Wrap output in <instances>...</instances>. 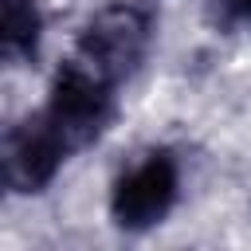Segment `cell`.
<instances>
[{
    "mask_svg": "<svg viewBox=\"0 0 251 251\" xmlns=\"http://www.w3.org/2000/svg\"><path fill=\"white\" fill-rule=\"evenodd\" d=\"M114 98H118V86L106 82L102 75H94L86 63H78L75 55L55 71V82H51V94H47V122L59 129V137L67 141L71 153L94 145L110 118H114Z\"/></svg>",
    "mask_w": 251,
    "mask_h": 251,
    "instance_id": "obj_1",
    "label": "cell"
},
{
    "mask_svg": "<svg viewBox=\"0 0 251 251\" xmlns=\"http://www.w3.org/2000/svg\"><path fill=\"white\" fill-rule=\"evenodd\" d=\"M149 39H153V20H149L145 8L110 4L98 16L86 20V27L78 31V43H75L71 55L78 63H86L94 75H102L106 82L122 86L137 71V63L145 59Z\"/></svg>",
    "mask_w": 251,
    "mask_h": 251,
    "instance_id": "obj_2",
    "label": "cell"
},
{
    "mask_svg": "<svg viewBox=\"0 0 251 251\" xmlns=\"http://www.w3.org/2000/svg\"><path fill=\"white\" fill-rule=\"evenodd\" d=\"M180 192V169L169 149H153L141 161H133L110 188V216L126 231L157 227Z\"/></svg>",
    "mask_w": 251,
    "mask_h": 251,
    "instance_id": "obj_3",
    "label": "cell"
},
{
    "mask_svg": "<svg viewBox=\"0 0 251 251\" xmlns=\"http://www.w3.org/2000/svg\"><path fill=\"white\" fill-rule=\"evenodd\" d=\"M216 8L227 24H251V0H216Z\"/></svg>",
    "mask_w": 251,
    "mask_h": 251,
    "instance_id": "obj_6",
    "label": "cell"
},
{
    "mask_svg": "<svg viewBox=\"0 0 251 251\" xmlns=\"http://www.w3.org/2000/svg\"><path fill=\"white\" fill-rule=\"evenodd\" d=\"M39 4L35 0H4V59L8 63H24L35 55L39 47Z\"/></svg>",
    "mask_w": 251,
    "mask_h": 251,
    "instance_id": "obj_5",
    "label": "cell"
},
{
    "mask_svg": "<svg viewBox=\"0 0 251 251\" xmlns=\"http://www.w3.org/2000/svg\"><path fill=\"white\" fill-rule=\"evenodd\" d=\"M67 157H71V149L59 137V129L47 122L43 110L31 114V118H24V122H16L4 133V153H0L8 192H16V196L43 192L55 180V173L63 169Z\"/></svg>",
    "mask_w": 251,
    "mask_h": 251,
    "instance_id": "obj_4",
    "label": "cell"
}]
</instances>
